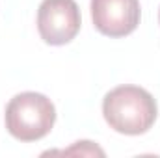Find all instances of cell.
Returning <instances> with one entry per match:
<instances>
[{
    "mask_svg": "<svg viewBox=\"0 0 160 158\" xmlns=\"http://www.w3.org/2000/svg\"><path fill=\"white\" fill-rule=\"evenodd\" d=\"M102 116L116 132L140 136L155 125L158 106L147 89L138 86H119L104 95Z\"/></svg>",
    "mask_w": 160,
    "mask_h": 158,
    "instance_id": "cell-1",
    "label": "cell"
},
{
    "mask_svg": "<svg viewBox=\"0 0 160 158\" xmlns=\"http://www.w3.org/2000/svg\"><path fill=\"white\" fill-rule=\"evenodd\" d=\"M4 119L8 132L15 140L38 141L52 130L56 108L48 97L36 91H24L8 102Z\"/></svg>",
    "mask_w": 160,
    "mask_h": 158,
    "instance_id": "cell-2",
    "label": "cell"
},
{
    "mask_svg": "<svg viewBox=\"0 0 160 158\" xmlns=\"http://www.w3.org/2000/svg\"><path fill=\"white\" fill-rule=\"evenodd\" d=\"M82 24L75 0H43L38 9V32L47 45H67L77 37Z\"/></svg>",
    "mask_w": 160,
    "mask_h": 158,
    "instance_id": "cell-3",
    "label": "cell"
},
{
    "mask_svg": "<svg viewBox=\"0 0 160 158\" xmlns=\"http://www.w3.org/2000/svg\"><path fill=\"white\" fill-rule=\"evenodd\" d=\"M89 7L93 24L102 36L125 37L140 24V0H91Z\"/></svg>",
    "mask_w": 160,
    "mask_h": 158,
    "instance_id": "cell-4",
    "label": "cell"
},
{
    "mask_svg": "<svg viewBox=\"0 0 160 158\" xmlns=\"http://www.w3.org/2000/svg\"><path fill=\"white\" fill-rule=\"evenodd\" d=\"M63 153H65V155H75V153H80V155H99V156L104 155L102 149H99V147L93 145L91 141H77L75 147H71V149H67V151H63Z\"/></svg>",
    "mask_w": 160,
    "mask_h": 158,
    "instance_id": "cell-5",
    "label": "cell"
},
{
    "mask_svg": "<svg viewBox=\"0 0 160 158\" xmlns=\"http://www.w3.org/2000/svg\"><path fill=\"white\" fill-rule=\"evenodd\" d=\"M158 21H160V11H158Z\"/></svg>",
    "mask_w": 160,
    "mask_h": 158,
    "instance_id": "cell-6",
    "label": "cell"
}]
</instances>
